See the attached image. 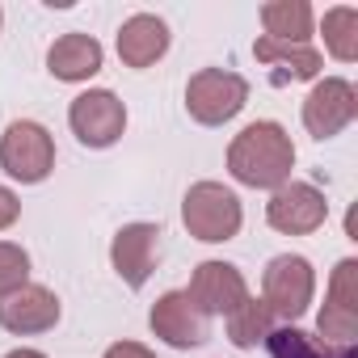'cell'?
Segmentation results:
<instances>
[{
  "label": "cell",
  "instance_id": "d4e9b609",
  "mask_svg": "<svg viewBox=\"0 0 358 358\" xmlns=\"http://www.w3.org/2000/svg\"><path fill=\"white\" fill-rule=\"evenodd\" d=\"M0 22H5V13H0Z\"/></svg>",
  "mask_w": 358,
  "mask_h": 358
},
{
  "label": "cell",
  "instance_id": "5b68a950",
  "mask_svg": "<svg viewBox=\"0 0 358 358\" xmlns=\"http://www.w3.org/2000/svg\"><path fill=\"white\" fill-rule=\"evenodd\" d=\"M312 295H316V270H312L308 257L278 253L266 266V274H262V303L270 308V316L299 320L312 308Z\"/></svg>",
  "mask_w": 358,
  "mask_h": 358
},
{
  "label": "cell",
  "instance_id": "d6986e66",
  "mask_svg": "<svg viewBox=\"0 0 358 358\" xmlns=\"http://www.w3.org/2000/svg\"><path fill=\"white\" fill-rule=\"evenodd\" d=\"M320 26H324V47H329V55L341 59V64H354V59H358V9L337 5V9L324 13Z\"/></svg>",
  "mask_w": 358,
  "mask_h": 358
},
{
  "label": "cell",
  "instance_id": "603a6c76",
  "mask_svg": "<svg viewBox=\"0 0 358 358\" xmlns=\"http://www.w3.org/2000/svg\"><path fill=\"white\" fill-rule=\"evenodd\" d=\"M101 358H156L148 345H139V341H114Z\"/></svg>",
  "mask_w": 358,
  "mask_h": 358
},
{
  "label": "cell",
  "instance_id": "3957f363",
  "mask_svg": "<svg viewBox=\"0 0 358 358\" xmlns=\"http://www.w3.org/2000/svg\"><path fill=\"white\" fill-rule=\"evenodd\" d=\"M0 169L22 186H38L55 169V139L43 122L17 118L9 122V131L0 135Z\"/></svg>",
  "mask_w": 358,
  "mask_h": 358
},
{
  "label": "cell",
  "instance_id": "cb8c5ba5",
  "mask_svg": "<svg viewBox=\"0 0 358 358\" xmlns=\"http://www.w3.org/2000/svg\"><path fill=\"white\" fill-rule=\"evenodd\" d=\"M5 358H47V354H43V350H26V345H22V350H9Z\"/></svg>",
  "mask_w": 358,
  "mask_h": 358
},
{
  "label": "cell",
  "instance_id": "7402d4cb",
  "mask_svg": "<svg viewBox=\"0 0 358 358\" xmlns=\"http://www.w3.org/2000/svg\"><path fill=\"white\" fill-rule=\"evenodd\" d=\"M17 215H22V203H17V194H13L9 186H0V232H5V228H13V224H17Z\"/></svg>",
  "mask_w": 358,
  "mask_h": 358
},
{
  "label": "cell",
  "instance_id": "e0dca14e",
  "mask_svg": "<svg viewBox=\"0 0 358 358\" xmlns=\"http://www.w3.org/2000/svg\"><path fill=\"white\" fill-rule=\"evenodd\" d=\"M312 5L303 0H270L262 9V26H266V38L274 43H308L312 38Z\"/></svg>",
  "mask_w": 358,
  "mask_h": 358
},
{
  "label": "cell",
  "instance_id": "2e32d148",
  "mask_svg": "<svg viewBox=\"0 0 358 358\" xmlns=\"http://www.w3.org/2000/svg\"><path fill=\"white\" fill-rule=\"evenodd\" d=\"M253 55H257L262 64H274V68H278V72H274L278 85H282V80H316L320 68H324L320 51L308 47V43H274V38H257V43H253Z\"/></svg>",
  "mask_w": 358,
  "mask_h": 358
},
{
  "label": "cell",
  "instance_id": "52a82bcc",
  "mask_svg": "<svg viewBox=\"0 0 358 358\" xmlns=\"http://www.w3.org/2000/svg\"><path fill=\"white\" fill-rule=\"evenodd\" d=\"M324 220H329V203L312 182H287L266 203V224L282 236H308L324 228Z\"/></svg>",
  "mask_w": 358,
  "mask_h": 358
},
{
  "label": "cell",
  "instance_id": "4fadbf2b",
  "mask_svg": "<svg viewBox=\"0 0 358 358\" xmlns=\"http://www.w3.org/2000/svg\"><path fill=\"white\" fill-rule=\"evenodd\" d=\"M59 299L55 291L38 287V282H26L17 287L13 295L0 299V329L5 333H17V337H30V333H47L59 324Z\"/></svg>",
  "mask_w": 358,
  "mask_h": 358
},
{
  "label": "cell",
  "instance_id": "9a60e30c",
  "mask_svg": "<svg viewBox=\"0 0 358 358\" xmlns=\"http://www.w3.org/2000/svg\"><path fill=\"white\" fill-rule=\"evenodd\" d=\"M101 59H106V51H101V43H97L93 34H64V38H55L51 51H47L51 76H55V80H68V85L97 76V72H101Z\"/></svg>",
  "mask_w": 358,
  "mask_h": 358
},
{
  "label": "cell",
  "instance_id": "ffe728a7",
  "mask_svg": "<svg viewBox=\"0 0 358 358\" xmlns=\"http://www.w3.org/2000/svg\"><path fill=\"white\" fill-rule=\"evenodd\" d=\"M266 350H270V358H337L333 345H324L320 337H312V333H303V329H295V324L270 329Z\"/></svg>",
  "mask_w": 358,
  "mask_h": 358
},
{
  "label": "cell",
  "instance_id": "7a4b0ae2",
  "mask_svg": "<svg viewBox=\"0 0 358 358\" xmlns=\"http://www.w3.org/2000/svg\"><path fill=\"white\" fill-rule=\"evenodd\" d=\"M182 224L190 228V236L207 241V245H224L241 232L245 224V211H241V199L220 186V182H194L182 199Z\"/></svg>",
  "mask_w": 358,
  "mask_h": 358
},
{
  "label": "cell",
  "instance_id": "9c48e42d",
  "mask_svg": "<svg viewBox=\"0 0 358 358\" xmlns=\"http://www.w3.org/2000/svg\"><path fill=\"white\" fill-rule=\"evenodd\" d=\"M358 114V93L350 80L341 76H324L312 85V93L303 97V127L312 139H333L341 135Z\"/></svg>",
  "mask_w": 358,
  "mask_h": 358
},
{
  "label": "cell",
  "instance_id": "277c9868",
  "mask_svg": "<svg viewBox=\"0 0 358 358\" xmlns=\"http://www.w3.org/2000/svg\"><path fill=\"white\" fill-rule=\"evenodd\" d=\"M249 101V80L228 72V68H203L186 85V110L203 127H224L232 122Z\"/></svg>",
  "mask_w": 358,
  "mask_h": 358
},
{
  "label": "cell",
  "instance_id": "7c38bea8",
  "mask_svg": "<svg viewBox=\"0 0 358 358\" xmlns=\"http://www.w3.org/2000/svg\"><path fill=\"white\" fill-rule=\"evenodd\" d=\"M110 262H114V274L131 291H139L152 278L156 262H160V228L156 224H127V228H118V236L110 241Z\"/></svg>",
  "mask_w": 358,
  "mask_h": 358
},
{
  "label": "cell",
  "instance_id": "ac0fdd59",
  "mask_svg": "<svg viewBox=\"0 0 358 358\" xmlns=\"http://www.w3.org/2000/svg\"><path fill=\"white\" fill-rule=\"evenodd\" d=\"M270 329H274V316H270V308H266L262 299H253V295L228 316V341H232L236 350H253L257 341L270 337Z\"/></svg>",
  "mask_w": 358,
  "mask_h": 358
},
{
  "label": "cell",
  "instance_id": "8fae6325",
  "mask_svg": "<svg viewBox=\"0 0 358 358\" xmlns=\"http://www.w3.org/2000/svg\"><path fill=\"white\" fill-rule=\"evenodd\" d=\"M186 295L199 303L203 316H232L249 299V282L232 262H203L186 287Z\"/></svg>",
  "mask_w": 358,
  "mask_h": 358
},
{
  "label": "cell",
  "instance_id": "5bb4252c",
  "mask_svg": "<svg viewBox=\"0 0 358 358\" xmlns=\"http://www.w3.org/2000/svg\"><path fill=\"white\" fill-rule=\"evenodd\" d=\"M169 51V26L156 13H135L118 30V59L127 68H152Z\"/></svg>",
  "mask_w": 358,
  "mask_h": 358
},
{
  "label": "cell",
  "instance_id": "ba28073f",
  "mask_svg": "<svg viewBox=\"0 0 358 358\" xmlns=\"http://www.w3.org/2000/svg\"><path fill=\"white\" fill-rule=\"evenodd\" d=\"M316 329H320L324 345L333 341V350L337 345H354V337H358V262L354 257L337 262V270L329 278V299L320 308Z\"/></svg>",
  "mask_w": 358,
  "mask_h": 358
},
{
  "label": "cell",
  "instance_id": "30bf717a",
  "mask_svg": "<svg viewBox=\"0 0 358 358\" xmlns=\"http://www.w3.org/2000/svg\"><path fill=\"white\" fill-rule=\"evenodd\" d=\"M148 324L160 341H169L173 350H190V345H203L211 337V316L199 312V303L186 295V291H164L152 312H148Z\"/></svg>",
  "mask_w": 358,
  "mask_h": 358
},
{
  "label": "cell",
  "instance_id": "8992f818",
  "mask_svg": "<svg viewBox=\"0 0 358 358\" xmlns=\"http://www.w3.org/2000/svg\"><path fill=\"white\" fill-rule=\"evenodd\" d=\"M68 127L85 148H110L122 139L127 131V106L110 93V89H89L80 97H72L68 106Z\"/></svg>",
  "mask_w": 358,
  "mask_h": 358
},
{
  "label": "cell",
  "instance_id": "6da1fadb",
  "mask_svg": "<svg viewBox=\"0 0 358 358\" xmlns=\"http://www.w3.org/2000/svg\"><path fill=\"white\" fill-rule=\"evenodd\" d=\"M291 169H295V143L291 135L262 118V122H249L232 148H228V173L236 177L241 186H253V190H278L291 182Z\"/></svg>",
  "mask_w": 358,
  "mask_h": 358
},
{
  "label": "cell",
  "instance_id": "44dd1931",
  "mask_svg": "<svg viewBox=\"0 0 358 358\" xmlns=\"http://www.w3.org/2000/svg\"><path fill=\"white\" fill-rule=\"evenodd\" d=\"M30 282V253L13 241H0V299Z\"/></svg>",
  "mask_w": 358,
  "mask_h": 358
}]
</instances>
